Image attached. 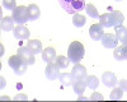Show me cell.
Returning a JSON list of instances; mask_svg holds the SVG:
<instances>
[{
	"label": "cell",
	"mask_w": 127,
	"mask_h": 102,
	"mask_svg": "<svg viewBox=\"0 0 127 102\" xmlns=\"http://www.w3.org/2000/svg\"><path fill=\"white\" fill-rule=\"evenodd\" d=\"M85 55V47L81 42L79 41H72V42L69 45L67 49V57L70 60V63L74 64H79L81 59Z\"/></svg>",
	"instance_id": "6da1fadb"
},
{
	"label": "cell",
	"mask_w": 127,
	"mask_h": 102,
	"mask_svg": "<svg viewBox=\"0 0 127 102\" xmlns=\"http://www.w3.org/2000/svg\"><path fill=\"white\" fill-rule=\"evenodd\" d=\"M60 6L67 14H76L80 10L85 9V0H57Z\"/></svg>",
	"instance_id": "7a4b0ae2"
},
{
	"label": "cell",
	"mask_w": 127,
	"mask_h": 102,
	"mask_svg": "<svg viewBox=\"0 0 127 102\" xmlns=\"http://www.w3.org/2000/svg\"><path fill=\"white\" fill-rule=\"evenodd\" d=\"M8 64H9L10 68L14 70V73L17 75H23L26 73V70H27V66H28V64L18 54L10 56L9 60H8Z\"/></svg>",
	"instance_id": "3957f363"
},
{
	"label": "cell",
	"mask_w": 127,
	"mask_h": 102,
	"mask_svg": "<svg viewBox=\"0 0 127 102\" xmlns=\"http://www.w3.org/2000/svg\"><path fill=\"white\" fill-rule=\"evenodd\" d=\"M13 14V19L17 24H24L29 20V17H28V6L26 8L24 5H19L17 6L14 10H12Z\"/></svg>",
	"instance_id": "277c9868"
},
{
	"label": "cell",
	"mask_w": 127,
	"mask_h": 102,
	"mask_svg": "<svg viewBox=\"0 0 127 102\" xmlns=\"http://www.w3.org/2000/svg\"><path fill=\"white\" fill-rule=\"evenodd\" d=\"M45 74H46V78H47L48 80H56V79H59V78H60V74H61L59 65L55 63V61L47 63Z\"/></svg>",
	"instance_id": "5b68a950"
},
{
	"label": "cell",
	"mask_w": 127,
	"mask_h": 102,
	"mask_svg": "<svg viewBox=\"0 0 127 102\" xmlns=\"http://www.w3.org/2000/svg\"><path fill=\"white\" fill-rule=\"evenodd\" d=\"M18 55L22 57L28 65H33V64L36 63L34 54L32 52V51H31L27 46H24V47H19V49H18Z\"/></svg>",
	"instance_id": "8992f818"
},
{
	"label": "cell",
	"mask_w": 127,
	"mask_h": 102,
	"mask_svg": "<svg viewBox=\"0 0 127 102\" xmlns=\"http://www.w3.org/2000/svg\"><path fill=\"white\" fill-rule=\"evenodd\" d=\"M99 24L103 26L104 28L114 27V26H116V19H114L113 12H111V13H104V14L99 15Z\"/></svg>",
	"instance_id": "52a82bcc"
},
{
	"label": "cell",
	"mask_w": 127,
	"mask_h": 102,
	"mask_svg": "<svg viewBox=\"0 0 127 102\" xmlns=\"http://www.w3.org/2000/svg\"><path fill=\"white\" fill-rule=\"evenodd\" d=\"M100 41H102V45L105 49H116L117 47V42H118L116 35H112V33H104V36L102 37Z\"/></svg>",
	"instance_id": "ba28073f"
},
{
	"label": "cell",
	"mask_w": 127,
	"mask_h": 102,
	"mask_svg": "<svg viewBox=\"0 0 127 102\" xmlns=\"http://www.w3.org/2000/svg\"><path fill=\"white\" fill-rule=\"evenodd\" d=\"M13 33H14V37L17 40H20V41H23V40H28L29 36H31V32H29V29L23 26V24H18V27L14 28L13 31Z\"/></svg>",
	"instance_id": "9c48e42d"
},
{
	"label": "cell",
	"mask_w": 127,
	"mask_h": 102,
	"mask_svg": "<svg viewBox=\"0 0 127 102\" xmlns=\"http://www.w3.org/2000/svg\"><path fill=\"white\" fill-rule=\"evenodd\" d=\"M104 27L100 26V24H93L90 28H89V36L92 40L94 41H100L102 37L104 36Z\"/></svg>",
	"instance_id": "30bf717a"
},
{
	"label": "cell",
	"mask_w": 127,
	"mask_h": 102,
	"mask_svg": "<svg viewBox=\"0 0 127 102\" xmlns=\"http://www.w3.org/2000/svg\"><path fill=\"white\" fill-rule=\"evenodd\" d=\"M102 82H103V84L105 87H116L117 86V78H116V75L112 73V71L107 70V71H104L103 75H102Z\"/></svg>",
	"instance_id": "8fae6325"
},
{
	"label": "cell",
	"mask_w": 127,
	"mask_h": 102,
	"mask_svg": "<svg viewBox=\"0 0 127 102\" xmlns=\"http://www.w3.org/2000/svg\"><path fill=\"white\" fill-rule=\"evenodd\" d=\"M71 74H72L74 78H75V80L85 79L87 78V68L84 65H81V64H75V66H74L72 70H71Z\"/></svg>",
	"instance_id": "7c38bea8"
},
{
	"label": "cell",
	"mask_w": 127,
	"mask_h": 102,
	"mask_svg": "<svg viewBox=\"0 0 127 102\" xmlns=\"http://www.w3.org/2000/svg\"><path fill=\"white\" fill-rule=\"evenodd\" d=\"M113 50V56L116 60H127V42H123L121 46H117Z\"/></svg>",
	"instance_id": "4fadbf2b"
},
{
	"label": "cell",
	"mask_w": 127,
	"mask_h": 102,
	"mask_svg": "<svg viewBox=\"0 0 127 102\" xmlns=\"http://www.w3.org/2000/svg\"><path fill=\"white\" fill-rule=\"evenodd\" d=\"M41 54H42V60L45 63H51V61H55L56 59V51L54 47H46Z\"/></svg>",
	"instance_id": "5bb4252c"
},
{
	"label": "cell",
	"mask_w": 127,
	"mask_h": 102,
	"mask_svg": "<svg viewBox=\"0 0 127 102\" xmlns=\"http://www.w3.org/2000/svg\"><path fill=\"white\" fill-rule=\"evenodd\" d=\"M27 47L33 52L34 55L36 54H39V52H42V42L39 40H31V41H28V44H27Z\"/></svg>",
	"instance_id": "9a60e30c"
},
{
	"label": "cell",
	"mask_w": 127,
	"mask_h": 102,
	"mask_svg": "<svg viewBox=\"0 0 127 102\" xmlns=\"http://www.w3.org/2000/svg\"><path fill=\"white\" fill-rule=\"evenodd\" d=\"M1 31H4V32L14 31V19H13V17H4L1 19Z\"/></svg>",
	"instance_id": "2e32d148"
},
{
	"label": "cell",
	"mask_w": 127,
	"mask_h": 102,
	"mask_svg": "<svg viewBox=\"0 0 127 102\" xmlns=\"http://www.w3.org/2000/svg\"><path fill=\"white\" fill-rule=\"evenodd\" d=\"M41 15V10H39V6L36 5V4H31L28 5V17H29V20H37Z\"/></svg>",
	"instance_id": "e0dca14e"
},
{
	"label": "cell",
	"mask_w": 127,
	"mask_h": 102,
	"mask_svg": "<svg viewBox=\"0 0 127 102\" xmlns=\"http://www.w3.org/2000/svg\"><path fill=\"white\" fill-rule=\"evenodd\" d=\"M74 92L78 95V96H81L85 91V87H87V83H85V79H79V80H75L74 82Z\"/></svg>",
	"instance_id": "ac0fdd59"
},
{
	"label": "cell",
	"mask_w": 127,
	"mask_h": 102,
	"mask_svg": "<svg viewBox=\"0 0 127 102\" xmlns=\"http://www.w3.org/2000/svg\"><path fill=\"white\" fill-rule=\"evenodd\" d=\"M116 37L122 44L127 42V27H123V26L116 27Z\"/></svg>",
	"instance_id": "d6986e66"
},
{
	"label": "cell",
	"mask_w": 127,
	"mask_h": 102,
	"mask_svg": "<svg viewBox=\"0 0 127 102\" xmlns=\"http://www.w3.org/2000/svg\"><path fill=\"white\" fill-rule=\"evenodd\" d=\"M59 79H60V82L62 83V86H66V87L72 86L74 82H75V78L72 77L71 73H62V74H60V78Z\"/></svg>",
	"instance_id": "ffe728a7"
},
{
	"label": "cell",
	"mask_w": 127,
	"mask_h": 102,
	"mask_svg": "<svg viewBox=\"0 0 127 102\" xmlns=\"http://www.w3.org/2000/svg\"><path fill=\"white\" fill-rule=\"evenodd\" d=\"M85 83H87V87L88 88L95 91V89L98 88V86H99V79L95 77V75H88L85 78Z\"/></svg>",
	"instance_id": "44dd1931"
},
{
	"label": "cell",
	"mask_w": 127,
	"mask_h": 102,
	"mask_svg": "<svg viewBox=\"0 0 127 102\" xmlns=\"http://www.w3.org/2000/svg\"><path fill=\"white\" fill-rule=\"evenodd\" d=\"M55 63L59 65L60 69H66L69 66V64H70V60H69V57L64 56V55H59L55 59Z\"/></svg>",
	"instance_id": "7402d4cb"
},
{
	"label": "cell",
	"mask_w": 127,
	"mask_h": 102,
	"mask_svg": "<svg viewBox=\"0 0 127 102\" xmlns=\"http://www.w3.org/2000/svg\"><path fill=\"white\" fill-rule=\"evenodd\" d=\"M85 22H87V18L84 17L83 14H79V13L74 14V18H72V24L75 26L76 28L83 27L84 24H85Z\"/></svg>",
	"instance_id": "603a6c76"
},
{
	"label": "cell",
	"mask_w": 127,
	"mask_h": 102,
	"mask_svg": "<svg viewBox=\"0 0 127 102\" xmlns=\"http://www.w3.org/2000/svg\"><path fill=\"white\" fill-rule=\"evenodd\" d=\"M123 97V89L118 86H116V87H113V89H112V92H111V95H109V98L111 100H113V101H116V100H121Z\"/></svg>",
	"instance_id": "cb8c5ba5"
},
{
	"label": "cell",
	"mask_w": 127,
	"mask_h": 102,
	"mask_svg": "<svg viewBox=\"0 0 127 102\" xmlns=\"http://www.w3.org/2000/svg\"><path fill=\"white\" fill-rule=\"evenodd\" d=\"M85 12H87V14L90 17V18H93V19H99V13H98V10H97V8H95L93 4H87L85 5Z\"/></svg>",
	"instance_id": "d4e9b609"
},
{
	"label": "cell",
	"mask_w": 127,
	"mask_h": 102,
	"mask_svg": "<svg viewBox=\"0 0 127 102\" xmlns=\"http://www.w3.org/2000/svg\"><path fill=\"white\" fill-rule=\"evenodd\" d=\"M113 14H114V19H116V26H114V27L122 26L123 22H125V17H123V14L120 12V10H113Z\"/></svg>",
	"instance_id": "484cf974"
},
{
	"label": "cell",
	"mask_w": 127,
	"mask_h": 102,
	"mask_svg": "<svg viewBox=\"0 0 127 102\" xmlns=\"http://www.w3.org/2000/svg\"><path fill=\"white\" fill-rule=\"evenodd\" d=\"M1 4L6 10H14L17 8V0H1Z\"/></svg>",
	"instance_id": "4316f807"
},
{
	"label": "cell",
	"mask_w": 127,
	"mask_h": 102,
	"mask_svg": "<svg viewBox=\"0 0 127 102\" xmlns=\"http://www.w3.org/2000/svg\"><path fill=\"white\" fill-rule=\"evenodd\" d=\"M103 98H104V97H103L100 93H97V92H94V93L89 97V100H92V101H95V100H100V101H102Z\"/></svg>",
	"instance_id": "83f0119b"
},
{
	"label": "cell",
	"mask_w": 127,
	"mask_h": 102,
	"mask_svg": "<svg viewBox=\"0 0 127 102\" xmlns=\"http://www.w3.org/2000/svg\"><path fill=\"white\" fill-rule=\"evenodd\" d=\"M118 84H120V87H121L123 91L127 92V79H121V80L118 82Z\"/></svg>",
	"instance_id": "f1b7e54d"
},
{
	"label": "cell",
	"mask_w": 127,
	"mask_h": 102,
	"mask_svg": "<svg viewBox=\"0 0 127 102\" xmlns=\"http://www.w3.org/2000/svg\"><path fill=\"white\" fill-rule=\"evenodd\" d=\"M27 98H28L27 95H23V93H20V95H18V96L14 97V100H27Z\"/></svg>",
	"instance_id": "f546056e"
},
{
	"label": "cell",
	"mask_w": 127,
	"mask_h": 102,
	"mask_svg": "<svg viewBox=\"0 0 127 102\" xmlns=\"http://www.w3.org/2000/svg\"><path fill=\"white\" fill-rule=\"evenodd\" d=\"M4 84H5V79L1 78V88H4Z\"/></svg>",
	"instance_id": "4dcf8cb0"
},
{
	"label": "cell",
	"mask_w": 127,
	"mask_h": 102,
	"mask_svg": "<svg viewBox=\"0 0 127 102\" xmlns=\"http://www.w3.org/2000/svg\"><path fill=\"white\" fill-rule=\"evenodd\" d=\"M78 100H80V101H81V100H88V98H87V97H83V96H79V97H78Z\"/></svg>",
	"instance_id": "1f68e13d"
},
{
	"label": "cell",
	"mask_w": 127,
	"mask_h": 102,
	"mask_svg": "<svg viewBox=\"0 0 127 102\" xmlns=\"http://www.w3.org/2000/svg\"><path fill=\"white\" fill-rule=\"evenodd\" d=\"M116 1H122V0H116Z\"/></svg>",
	"instance_id": "d6a6232c"
}]
</instances>
